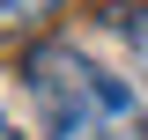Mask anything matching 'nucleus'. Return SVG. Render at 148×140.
I'll list each match as a JSON object with an SVG mask.
<instances>
[{
  "label": "nucleus",
  "instance_id": "nucleus-1",
  "mask_svg": "<svg viewBox=\"0 0 148 140\" xmlns=\"http://www.w3.org/2000/svg\"><path fill=\"white\" fill-rule=\"evenodd\" d=\"M22 81H30L45 140H148L141 96L119 74H104L89 52H74V44H30Z\"/></svg>",
  "mask_w": 148,
  "mask_h": 140
},
{
  "label": "nucleus",
  "instance_id": "nucleus-2",
  "mask_svg": "<svg viewBox=\"0 0 148 140\" xmlns=\"http://www.w3.org/2000/svg\"><path fill=\"white\" fill-rule=\"evenodd\" d=\"M52 15H59V0H0V44H15V37L45 30Z\"/></svg>",
  "mask_w": 148,
  "mask_h": 140
},
{
  "label": "nucleus",
  "instance_id": "nucleus-3",
  "mask_svg": "<svg viewBox=\"0 0 148 140\" xmlns=\"http://www.w3.org/2000/svg\"><path fill=\"white\" fill-rule=\"evenodd\" d=\"M111 22H119V37H126V52H133V67L148 74V7H133V15H126V7H119V15H111Z\"/></svg>",
  "mask_w": 148,
  "mask_h": 140
},
{
  "label": "nucleus",
  "instance_id": "nucleus-4",
  "mask_svg": "<svg viewBox=\"0 0 148 140\" xmlns=\"http://www.w3.org/2000/svg\"><path fill=\"white\" fill-rule=\"evenodd\" d=\"M0 140H15V125H8V118H0Z\"/></svg>",
  "mask_w": 148,
  "mask_h": 140
}]
</instances>
